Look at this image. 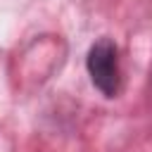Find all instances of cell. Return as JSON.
I'll return each mask as SVG.
<instances>
[{"label": "cell", "instance_id": "1", "mask_svg": "<svg viewBox=\"0 0 152 152\" xmlns=\"http://www.w3.org/2000/svg\"><path fill=\"white\" fill-rule=\"evenodd\" d=\"M86 71L93 86L104 97H116L121 93V64H119V48L112 38H97L86 55Z\"/></svg>", "mask_w": 152, "mask_h": 152}]
</instances>
